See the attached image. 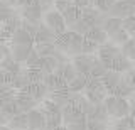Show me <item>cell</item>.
I'll return each instance as SVG.
<instances>
[{
    "instance_id": "6da1fadb",
    "label": "cell",
    "mask_w": 135,
    "mask_h": 130,
    "mask_svg": "<svg viewBox=\"0 0 135 130\" xmlns=\"http://www.w3.org/2000/svg\"><path fill=\"white\" fill-rule=\"evenodd\" d=\"M81 44H83V37L74 34V32H71V31H66L62 34H59L56 37V42H54L57 51L66 54L68 57L81 54Z\"/></svg>"
},
{
    "instance_id": "7a4b0ae2",
    "label": "cell",
    "mask_w": 135,
    "mask_h": 130,
    "mask_svg": "<svg viewBox=\"0 0 135 130\" xmlns=\"http://www.w3.org/2000/svg\"><path fill=\"white\" fill-rule=\"evenodd\" d=\"M103 107L107 108L108 117L112 118H123V117H132L130 115V105L128 100L118 98L113 95H107L103 100Z\"/></svg>"
},
{
    "instance_id": "3957f363",
    "label": "cell",
    "mask_w": 135,
    "mask_h": 130,
    "mask_svg": "<svg viewBox=\"0 0 135 130\" xmlns=\"http://www.w3.org/2000/svg\"><path fill=\"white\" fill-rule=\"evenodd\" d=\"M42 24H44L46 27H49L56 36H59V34H62V32L68 31L61 12H57V10H54V9L49 10V12H46V14L42 15Z\"/></svg>"
},
{
    "instance_id": "277c9868",
    "label": "cell",
    "mask_w": 135,
    "mask_h": 130,
    "mask_svg": "<svg viewBox=\"0 0 135 130\" xmlns=\"http://www.w3.org/2000/svg\"><path fill=\"white\" fill-rule=\"evenodd\" d=\"M135 14V5L125 2V0H115V2L110 5V9L107 10L108 17H115V19H123L128 15Z\"/></svg>"
},
{
    "instance_id": "5b68a950",
    "label": "cell",
    "mask_w": 135,
    "mask_h": 130,
    "mask_svg": "<svg viewBox=\"0 0 135 130\" xmlns=\"http://www.w3.org/2000/svg\"><path fill=\"white\" fill-rule=\"evenodd\" d=\"M117 54H120V46L110 42V41H107L105 44L98 46V51H96V57L100 59V62L105 66V68L108 69L110 66V61L113 59V57L117 56Z\"/></svg>"
},
{
    "instance_id": "8992f818",
    "label": "cell",
    "mask_w": 135,
    "mask_h": 130,
    "mask_svg": "<svg viewBox=\"0 0 135 130\" xmlns=\"http://www.w3.org/2000/svg\"><path fill=\"white\" fill-rule=\"evenodd\" d=\"M95 59H96V54H78V56H73L71 64H73L76 74L88 76L90 74V68Z\"/></svg>"
},
{
    "instance_id": "52a82bcc",
    "label": "cell",
    "mask_w": 135,
    "mask_h": 130,
    "mask_svg": "<svg viewBox=\"0 0 135 130\" xmlns=\"http://www.w3.org/2000/svg\"><path fill=\"white\" fill-rule=\"evenodd\" d=\"M15 103H17V107H19V110L22 112V113L31 112V110H34V108L39 105L31 95L27 93V91H22V90L15 93Z\"/></svg>"
},
{
    "instance_id": "ba28073f",
    "label": "cell",
    "mask_w": 135,
    "mask_h": 130,
    "mask_svg": "<svg viewBox=\"0 0 135 130\" xmlns=\"http://www.w3.org/2000/svg\"><path fill=\"white\" fill-rule=\"evenodd\" d=\"M42 10L36 2L29 3V5L20 7V19L25 20H34V22H42Z\"/></svg>"
},
{
    "instance_id": "9c48e42d",
    "label": "cell",
    "mask_w": 135,
    "mask_h": 130,
    "mask_svg": "<svg viewBox=\"0 0 135 130\" xmlns=\"http://www.w3.org/2000/svg\"><path fill=\"white\" fill-rule=\"evenodd\" d=\"M22 91H27V93L31 95L37 103H41L42 100H46V98H47V95H49L47 88L44 86V83H42V81L41 83H29L25 88H22Z\"/></svg>"
},
{
    "instance_id": "30bf717a",
    "label": "cell",
    "mask_w": 135,
    "mask_h": 130,
    "mask_svg": "<svg viewBox=\"0 0 135 130\" xmlns=\"http://www.w3.org/2000/svg\"><path fill=\"white\" fill-rule=\"evenodd\" d=\"M46 120H44V113L37 108L27 112V130H44Z\"/></svg>"
},
{
    "instance_id": "8fae6325",
    "label": "cell",
    "mask_w": 135,
    "mask_h": 130,
    "mask_svg": "<svg viewBox=\"0 0 135 130\" xmlns=\"http://www.w3.org/2000/svg\"><path fill=\"white\" fill-rule=\"evenodd\" d=\"M32 46L34 44H10L8 46V51H10L12 59L20 62V64H24V61H25V57H27L29 51L32 49Z\"/></svg>"
},
{
    "instance_id": "7c38bea8",
    "label": "cell",
    "mask_w": 135,
    "mask_h": 130,
    "mask_svg": "<svg viewBox=\"0 0 135 130\" xmlns=\"http://www.w3.org/2000/svg\"><path fill=\"white\" fill-rule=\"evenodd\" d=\"M130 68H133V61L128 59V57H125L122 52L117 54V56L110 61V66H108V69L117 71V73H125V71L130 69Z\"/></svg>"
},
{
    "instance_id": "4fadbf2b",
    "label": "cell",
    "mask_w": 135,
    "mask_h": 130,
    "mask_svg": "<svg viewBox=\"0 0 135 130\" xmlns=\"http://www.w3.org/2000/svg\"><path fill=\"white\" fill-rule=\"evenodd\" d=\"M34 44H54L56 42V34L51 31L49 27H46L44 24H41L37 34L34 36Z\"/></svg>"
},
{
    "instance_id": "5bb4252c",
    "label": "cell",
    "mask_w": 135,
    "mask_h": 130,
    "mask_svg": "<svg viewBox=\"0 0 135 130\" xmlns=\"http://www.w3.org/2000/svg\"><path fill=\"white\" fill-rule=\"evenodd\" d=\"M108 95H113V96H118V98H133V86H128L123 79H120V81L117 83L115 86H113V90L110 91Z\"/></svg>"
},
{
    "instance_id": "9a60e30c",
    "label": "cell",
    "mask_w": 135,
    "mask_h": 130,
    "mask_svg": "<svg viewBox=\"0 0 135 130\" xmlns=\"http://www.w3.org/2000/svg\"><path fill=\"white\" fill-rule=\"evenodd\" d=\"M54 74H56L57 78H61L62 81L68 85V81H71V79L76 76V71H74V68H73V64L68 61V62H62V64H59L57 68L54 69Z\"/></svg>"
},
{
    "instance_id": "2e32d148",
    "label": "cell",
    "mask_w": 135,
    "mask_h": 130,
    "mask_svg": "<svg viewBox=\"0 0 135 130\" xmlns=\"http://www.w3.org/2000/svg\"><path fill=\"white\" fill-rule=\"evenodd\" d=\"M84 39H88V41H91V42H95L96 46H101V44H105V42L108 41V36H107V32H105L103 29L91 27L90 31L86 32Z\"/></svg>"
},
{
    "instance_id": "e0dca14e",
    "label": "cell",
    "mask_w": 135,
    "mask_h": 130,
    "mask_svg": "<svg viewBox=\"0 0 135 130\" xmlns=\"http://www.w3.org/2000/svg\"><path fill=\"white\" fill-rule=\"evenodd\" d=\"M7 127L10 130H27V113H17L12 118H8Z\"/></svg>"
},
{
    "instance_id": "ac0fdd59",
    "label": "cell",
    "mask_w": 135,
    "mask_h": 130,
    "mask_svg": "<svg viewBox=\"0 0 135 130\" xmlns=\"http://www.w3.org/2000/svg\"><path fill=\"white\" fill-rule=\"evenodd\" d=\"M120 79H122V73H117V71H112V69H108L107 73H105V76L101 78V83H103L107 93H110V91L113 90V86H115Z\"/></svg>"
},
{
    "instance_id": "d6986e66",
    "label": "cell",
    "mask_w": 135,
    "mask_h": 130,
    "mask_svg": "<svg viewBox=\"0 0 135 130\" xmlns=\"http://www.w3.org/2000/svg\"><path fill=\"white\" fill-rule=\"evenodd\" d=\"M88 120H98V122H105L108 123V113H107V108L103 107V103L100 105H93L91 112L86 115Z\"/></svg>"
},
{
    "instance_id": "ffe728a7",
    "label": "cell",
    "mask_w": 135,
    "mask_h": 130,
    "mask_svg": "<svg viewBox=\"0 0 135 130\" xmlns=\"http://www.w3.org/2000/svg\"><path fill=\"white\" fill-rule=\"evenodd\" d=\"M61 15H62V19H64L66 27H69V26H73L76 20L81 19V10H79L78 7H74V5H69L64 12H61Z\"/></svg>"
},
{
    "instance_id": "44dd1931",
    "label": "cell",
    "mask_w": 135,
    "mask_h": 130,
    "mask_svg": "<svg viewBox=\"0 0 135 130\" xmlns=\"http://www.w3.org/2000/svg\"><path fill=\"white\" fill-rule=\"evenodd\" d=\"M42 113H44V120H46L44 128H56V127H59V125L62 123L61 110H57V112H42Z\"/></svg>"
},
{
    "instance_id": "7402d4cb",
    "label": "cell",
    "mask_w": 135,
    "mask_h": 130,
    "mask_svg": "<svg viewBox=\"0 0 135 130\" xmlns=\"http://www.w3.org/2000/svg\"><path fill=\"white\" fill-rule=\"evenodd\" d=\"M42 83H44V86H46V88H47L49 93H51V91H54V90H59V88H64V86H66V83L62 81L61 78H57L54 73L46 74L44 79H42Z\"/></svg>"
},
{
    "instance_id": "603a6c76",
    "label": "cell",
    "mask_w": 135,
    "mask_h": 130,
    "mask_svg": "<svg viewBox=\"0 0 135 130\" xmlns=\"http://www.w3.org/2000/svg\"><path fill=\"white\" fill-rule=\"evenodd\" d=\"M0 68H2L3 71H7V73H10V74H15V73H19L24 66L20 64V62H17V61L12 59L10 54H7V56L0 61Z\"/></svg>"
},
{
    "instance_id": "cb8c5ba5",
    "label": "cell",
    "mask_w": 135,
    "mask_h": 130,
    "mask_svg": "<svg viewBox=\"0 0 135 130\" xmlns=\"http://www.w3.org/2000/svg\"><path fill=\"white\" fill-rule=\"evenodd\" d=\"M8 42L10 44H34L32 37L27 34V32L24 31V29H17L14 34L10 36V39H8Z\"/></svg>"
},
{
    "instance_id": "d4e9b609",
    "label": "cell",
    "mask_w": 135,
    "mask_h": 130,
    "mask_svg": "<svg viewBox=\"0 0 135 130\" xmlns=\"http://www.w3.org/2000/svg\"><path fill=\"white\" fill-rule=\"evenodd\" d=\"M84 91L108 95L107 90H105V86H103V83H101V79L100 78H91V76H86V86H84Z\"/></svg>"
},
{
    "instance_id": "484cf974",
    "label": "cell",
    "mask_w": 135,
    "mask_h": 130,
    "mask_svg": "<svg viewBox=\"0 0 135 130\" xmlns=\"http://www.w3.org/2000/svg\"><path fill=\"white\" fill-rule=\"evenodd\" d=\"M68 90L73 91V93H83L84 86H86V76H81V74H76V76L68 81Z\"/></svg>"
},
{
    "instance_id": "4316f807",
    "label": "cell",
    "mask_w": 135,
    "mask_h": 130,
    "mask_svg": "<svg viewBox=\"0 0 135 130\" xmlns=\"http://www.w3.org/2000/svg\"><path fill=\"white\" fill-rule=\"evenodd\" d=\"M29 83H31V81H29V78H27V74H25L24 68L20 69L19 73H15L14 78H12V86H14L15 91H19V90H22V88H25Z\"/></svg>"
},
{
    "instance_id": "83f0119b",
    "label": "cell",
    "mask_w": 135,
    "mask_h": 130,
    "mask_svg": "<svg viewBox=\"0 0 135 130\" xmlns=\"http://www.w3.org/2000/svg\"><path fill=\"white\" fill-rule=\"evenodd\" d=\"M133 117H123V118H115L112 123V130H133Z\"/></svg>"
},
{
    "instance_id": "f1b7e54d",
    "label": "cell",
    "mask_w": 135,
    "mask_h": 130,
    "mask_svg": "<svg viewBox=\"0 0 135 130\" xmlns=\"http://www.w3.org/2000/svg\"><path fill=\"white\" fill-rule=\"evenodd\" d=\"M120 52L123 54L125 57H128V59L133 61V57H135V39L133 37H128V39L120 46Z\"/></svg>"
},
{
    "instance_id": "f546056e",
    "label": "cell",
    "mask_w": 135,
    "mask_h": 130,
    "mask_svg": "<svg viewBox=\"0 0 135 130\" xmlns=\"http://www.w3.org/2000/svg\"><path fill=\"white\" fill-rule=\"evenodd\" d=\"M91 29V26L88 22H84L83 19H79V20H76V22L73 24V26H69L68 27V31H71V32H74V34H78V36H81L84 37L86 36V32Z\"/></svg>"
},
{
    "instance_id": "4dcf8cb0",
    "label": "cell",
    "mask_w": 135,
    "mask_h": 130,
    "mask_svg": "<svg viewBox=\"0 0 135 130\" xmlns=\"http://www.w3.org/2000/svg\"><path fill=\"white\" fill-rule=\"evenodd\" d=\"M14 15H19L15 12L14 7H10L8 3L5 2H0V24H3V22H7L8 19H12Z\"/></svg>"
},
{
    "instance_id": "1f68e13d",
    "label": "cell",
    "mask_w": 135,
    "mask_h": 130,
    "mask_svg": "<svg viewBox=\"0 0 135 130\" xmlns=\"http://www.w3.org/2000/svg\"><path fill=\"white\" fill-rule=\"evenodd\" d=\"M107 68H105L103 64H101L100 62V59L98 57H96L95 61H93V64H91V68H90V74H88V76H91V78H103L105 76V73H107Z\"/></svg>"
},
{
    "instance_id": "d6a6232c",
    "label": "cell",
    "mask_w": 135,
    "mask_h": 130,
    "mask_svg": "<svg viewBox=\"0 0 135 130\" xmlns=\"http://www.w3.org/2000/svg\"><path fill=\"white\" fill-rule=\"evenodd\" d=\"M41 24H42V22H34V20H25V19H22V22H20V29H24V31L34 39V36L37 34Z\"/></svg>"
},
{
    "instance_id": "836d02e7",
    "label": "cell",
    "mask_w": 135,
    "mask_h": 130,
    "mask_svg": "<svg viewBox=\"0 0 135 130\" xmlns=\"http://www.w3.org/2000/svg\"><path fill=\"white\" fill-rule=\"evenodd\" d=\"M15 93L17 91L14 90V86L10 85H5V86H0V105L10 102V100L15 98Z\"/></svg>"
},
{
    "instance_id": "e575fe53",
    "label": "cell",
    "mask_w": 135,
    "mask_h": 130,
    "mask_svg": "<svg viewBox=\"0 0 135 130\" xmlns=\"http://www.w3.org/2000/svg\"><path fill=\"white\" fill-rule=\"evenodd\" d=\"M34 49L37 51L41 57H47V56H52L54 52L57 51L54 44H34Z\"/></svg>"
},
{
    "instance_id": "d590c367",
    "label": "cell",
    "mask_w": 135,
    "mask_h": 130,
    "mask_svg": "<svg viewBox=\"0 0 135 130\" xmlns=\"http://www.w3.org/2000/svg\"><path fill=\"white\" fill-rule=\"evenodd\" d=\"M120 22H122V19L107 17V20H105V24H103V31L107 32V36H110L115 31H118V29H120Z\"/></svg>"
},
{
    "instance_id": "8d00e7d4",
    "label": "cell",
    "mask_w": 135,
    "mask_h": 130,
    "mask_svg": "<svg viewBox=\"0 0 135 130\" xmlns=\"http://www.w3.org/2000/svg\"><path fill=\"white\" fill-rule=\"evenodd\" d=\"M120 27L123 29V31L130 37H133L135 36V19H133V15H128V17H123V19H122Z\"/></svg>"
},
{
    "instance_id": "74e56055",
    "label": "cell",
    "mask_w": 135,
    "mask_h": 130,
    "mask_svg": "<svg viewBox=\"0 0 135 130\" xmlns=\"http://www.w3.org/2000/svg\"><path fill=\"white\" fill-rule=\"evenodd\" d=\"M0 110L5 113L8 118H12L14 115L20 113L19 107H17V103H15V98H14V100H10V102H7V103H3V105H0Z\"/></svg>"
},
{
    "instance_id": "f35d334b",
    "label": "cell",
    "mask_w": 135,
    "mask_h": 130,
    "mask_svg": "<svg viewBox=\"0 0 135 130\" xmlns=\"http://www.w3.org/2000/svg\"><path fill=\"white\" fill-rule=\"evenodd\" d=\"M128 37H130V36H128V34H127V32L123 31V29L120 27L118 31L113 32V34H110V36H108V39H110V42H113V44H117V46H122L127 39H128Z\"/></svg>"
},
{
    "instance_id": "ab89813d",
    "label": "cell",
    "mask_w": 135,
    "mask_h": 130,
    "mask_svg": "<svg viewBox=\"0 0 135 130\" xmlns=\"http://www.w3.org/2000/svg\"><path fill=\"white\" fill-rule=\"evenodd\" d=\"M105 96H107V95H103V93H93V91H84V98H86L91 105H100V103H103Z\"/></svg>"
},
{
    "instance_id": "60d3db41",
    "label": "cell",
    "mask_w": 135,
    "mask_h": 130,
    "mask_svg": "<svg viewBox=\"0 0 135 130\" xmlns=\"http://www.w3.org/2000/svg\"><path fill=\"white\" fill-rule=\"evenodd\" d=\"M98 51V46L95 42H91V41L84 39L83 37V44H81V54H96Z\"/></svg>"
},
{
    "instance_id": "b9f144b4",
    "label": "cell",
    "mask_w": 135,
    "mask_h": 130,
    "mask_svg": "<svg viewBox=\"0 0 135 130\" xmlns=\"http://www.w3.org/2000/svg\"><path fill=\"white\" fill-rule=\"evenodd\" d=\"M39 59H41V56L37 54V51L34 49V46H32V49L29 51V54H27V57H25V61H24V68H27V66H34V64H37L39 62Z\"/></svg>"
},
{
    "instance_id": "7bdbcfd3",
    "label": "cell",
    "mask_w": 135,
    "mask_h": 130,
    "mask_svg": "<svg viewBox=\"0 0 135 130\" xmlns=\"http://www.w3.org/2000/svg\"><path fill=\"white\" fill-rule=\"evenodd\" d=\"M86 130H108V123L98 120H88L86 118Z\"/></svg>"
},
{
    "instance_id": "ee69618b",
    "label": "cell",
    "mask_w": 135,
    "mask_h": 130,
    "mask_svg": "<svg viewBox=\"0 0 135 130\" xmlns=\"http://www.w3.org/2000/svg\"><path fill=\"white\" fill-rule=\"evenodd\" d=\"M122 79L127 83L128 86H133L135 88V74H133V68L127 69L125 73H122Z\"/></svg>"
},
{
    "instance_id": "f6af8a7d",
    "label": "cell",
    "mask_w": 135,
    "mask_h": 130,
    "mask_svg": "<svg viewBox=\"0 0 135 130\" xmlns=\"http://www.w3.org/2000/svg\"><path fill=\"white\" fill-rule=\"evenodd\" d=\"M69 5H73L71 0H54V2H52L54 10H57V12H64Z\"/></svg>"
},
{
    "instance_id": "bcb514c9",
    "label": "cell",
    "mask_w": 135,
    "mask_h": 130,
    "mask_svg": "<svg viewBox=\"0 0 135 130\" xmlns=\"http://www.w3.org/2000/svg\"><path fill=\"white\" fill-rule=\"evenodd\" d=\"M12 78H14V74L7 73V71H3L0 68V86H5V85L12 86Z\"/></svg>"
},
{
    "instance_id": "7dc6e473",
    "label": "cell",
    "mask_w": 135,
    "mask_h": 130,
    "mask_svg": "<svg viewBox=\"0 0 135 130\" xmlns=\"http://www.w3.org/2000/svg\"><path fill=\"white\" fill-rule=\"evenodd\" d=\"M68 130H86V120H78V122H71V123L64 125Z\"/></svg>"
},
{
    "instance_id": "c3c4849f",
    "label": "cell",
    "mask_w": 135,
    "mask_h": 130,
    "mask_svg": "<svg viewBox=\"0 0 135 130\" xmlns=\"http://www.w3.org/2000/svg\"><path fill=\"white\" fill-rule=\"evenodd\" d=\"M73 5L81 10V9H86V7H93V2L91 0H73Z\"/></svg>"
},
{
    "instance_id": "681fc988",
    "label": "cell",
    "mask_w": 135,
    "mask_h": 130,
    "mask_svg": "<svg viewBox=\"0 0 135 130\" xmlns=\"http://www.w3.org/2000/svg\"><path fill=\"white\" fill-rule=\"evenodd\" d=\"M7 54H10V51H8V46H7L5 42H2V41H0V61H2L3 57L7 56Z\"/></svg>"
},
{
    "instance_id": "f907efd6",
    "label": "cell",
    "mask_w": 135,
    "mask_h": 130,
    "mask_svg": "<svg viewBox=\"0 0 135 130\" xmlns=\"http://www.w3.org/2000/svg\"><path fill=\"white\" fill-rule=\"evenodd\" d=\"M34 0H15V3H17V7H24V5H29V3H32Z\"/></svg>"
},
{
    "instance_id": "816d5d0a",
    "label": "cell",
    "mask_w": 135,
    "mask_h": 130,
    "mask_svg": "<svg viewBox=\"0 0 135 130\" xmlns=\"http://www.w3.org/2000/svg\"><path fill=\"white\" fill-rule=\"evenodd\" d=\"M7 122H8V117L0 110V125H7Z\"/></svg>"
},
{
    "instance_id": "f5cc1de1",
    "label": "cell",
    "mask_w": 135,
    "mask_h": 130,
    "mask_svg": "<svg viewBox=\"0 0 135 130\" xmlns=\"http://www.w3.org/2000/svg\"><path fill=\"white\" fill-rule=\"evenodd\" d=\"M0 2H5V3H8V5H10V7H14V9H15V7H17L15 0H0Z\"/></svg>"
},
{
    "instance_id": "db71d44e",
    "label": "cell",
    "mask_w": 135,
    "mask_h": 130,
    "mask_svg": "<svg viewBox=\"0 0 135 130\" xmlns=\"http://www.w3.org/2000/svg\"><path fill=\"white\" fill-rule=\"evenodd\" d=\"M0 130H10V128H8L7 125H0Z\"/></svg>"
}]
</instances>
